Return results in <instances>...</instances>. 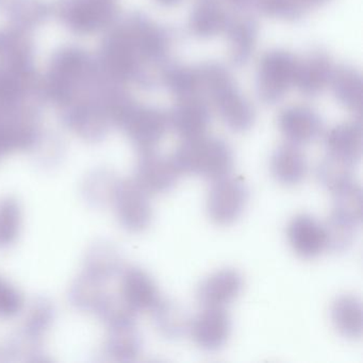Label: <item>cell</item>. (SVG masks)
<instances>
[{
    "mask_svg": "<svg viewBox=\"0 0 363 363\" xmlns=\"http://www.w3.org/2000/svg\"><path fill=\"white\" fill-rule=\"evenodd\" d=\"M37 86L33 50L24 30L0 31V109L24 105Z\"/></svg>",
    "mask_w": 363,
    "mask_h": 363,
    "instance_id": "6da1fadb",
    "label": "cell"
},
{
    "mask_svg": "<svg viewBox=\"0 0 363 363\" xmlns=\"http://www.w3.org/2000/svg\"><path fill=\"white\" fill-rule=\"evenodd\" d=\"M172 160L180 175H196L216 180L230 174L235 157L226 142L203 135L184 140Z\"/></svg>",
    "mask_w": 363,
    "mask_h": 363,
    "instance_id": "7a4b0ae2",
    "label": "cell"
},
{
    "mask_svg": "<svg viewBox=\"0 0 363 363\" xmlns=\"http://www.w3.org/2000/svg\"><path fill=\"white\" fill-rule=\"evenodd\" d=\"M201 90L209 95L225 124L235 131H245L254 124L252 106L238 93L223 67L209 65L199 69Z\"/></svg>",
    "mask_w": 363,
    "mask_h": 363,
    "instance_id": "3957f363",
    "label": "cell"
},
{
    "mask_svg": "<svg viewBox=\"0 0 363 363\" xmlns=\"http://www.w3.org/2000/svg\"><path fill=\"white\" fill-rule=\"evenodd\" d=\"M247 184L241 177L225 176L214 180L207 199V212L210 220L225 226L235 223L247 205Z\"/></svg>",
    "mask_w": 363,
    "mask_h": 363,
    "instance_id": "277c9868",
    "label": "cell"
},
{
    "mask_svg": "<svg viewBox=\"0 0 363 363\" xmlns=\"http://www.w3.org/2000/svg\"><path fill=\"white\" fill-rule=\"evenodd\" d=\"M57 13L74 33H96L111 24L116 16L112 0H61Z\"/></svg>",
    "mask_w": 363,
    "mask_h": 363,
    "instance_id": "5b68a950",
    "label": "cell"
},
{
    "mask_svg": "<svg viewBox=\"0 0 363 363\" xmlns=\"http://www.w3.org/2000/svg\"><path fill=\"white\" fill-rule=\"evenodd\" d=\"M297 61L286 52L275 50L263 57L259 67V94L267 103L279 101L294 84Z\"/></svg>",
    "mask_w": 363,
    "mask_h": 363,
    "instance_id": "8992f818",
    "label": "cell"
},
{
    "mask_svg": "<svg viewBox=\"0 0 363 363\" xmlns=\"http://www.w3.org/2000/svg\"><path fill=\"white\" fill-rule=\"evenodd\" d=\"M122 126L138 147L148 152L152 150L167 133L169 116L160 110L135 105Z\"/></svg>",
    "mask_w": 363,
    "mask_h": 363,
    "instance_id": "52a82bcc",
    "label": "cell"
},
{
    "mask_svg": "<svg viewBox=\"0 0 363 363\" xmlns=\"http://www.w3.org/2000/svg\"><path fill=\"white\" fill-rule=\"evenodd\" d=\"M189 331L199 347L214 352L228 341L231 333L230 316L224 308L206 307L191 320Z\"/></svg>",
    "mask_w": 363,
    "mask_h": 363,
    "instance_id": "ba28073f",
    "label": "cell"
},
{
    "mask_svg": "<svg viewBox=\"0 0 363 363\" xmlns=\"http://www.w3.org/2000/svg\"><path fill=\"white\" fill-rule=\"evenodd\" d=\"M179 176L172 158L148 150L140 159L135 184L146 194H162L175 186Z\"/></svg>",
    "mask_w": 363,
    "mask_h": 363,
    "instance_id": "9c48e42d",
    "label": "cell"
},
{
    "mask_svg": "<svg viewBox=\"0 0 363 363\" xmlns=\"http://www.w3.org/2000/svg\"><path fill=\"white\" fill-rule=\"evenodd\" d=\"M286 237L293 252L303 259H313L327 250L324 224L309 214H297L289 222Z\"/></svg>",
    "mask_w": 363,
    "mask_h": 363,
    "instance_id": "30bf717a",
    "label": "cell"
},
{
    "mask_svg": "<svg viewBox=\"0 0 363 363\" xmlns=\"http://www.w3.org/2000/svg\"><path fill=\"white\" fill-rule=\"evenodd\" d=\"M244 286L242 274L235 269H223L208 276L197 290V299L203 307L224 308L235 301Z\"/></svg>",
    "mask_w": 363,
    "mask_h": 363,
    "instance_id": "8fae6325",
    "label": "cell"
},
{
    "mask_svg": "<svg viewBox=\"0 0 363 363\" xmlns=\"http://www.w3.org/2000/svg\"><path fill=\"white\" fill-rule=\"evenodd\" d=\"M209 122V110L196 95L180 99L169 116V124L184 140L205 135Z\"/></svg>",
    "mask_w": 363,
    "mask_h": 363,
    "instance_id": "7c38bea8",
    "label": "cell"
},
{
    "mask_svg": "<svg viewBox=\"0 0 363 363\" xmlns=\"http://www.w3.org/2000/svg\"><path fill=\"white\" fill-rule=\"evenodd\" d=\"M118 216L131 231H142L150 226L152 212L146 193L133 182L123 184L118 194Z\"/></svg>",
    "mask_w": 363,
    "mask_h": 363,
    "instance_id": "4fadbf2b",
    "label": "cell"
},
{
    "mask_svg": "<svg viewBox=\"0 0 363 363\" xmlns=\"http://www.w3.org/2000/svg\"><path fill=\"white\" fill-rule=\"evenodd\" d=\"M362 127L357 122L337 125L325 138L327 155L354 167L362 156Z\"/></svg>",
    "mask_w": 363,
    "mask_h": 363,
    "instance_id": "5bb4252c",
    "label": "cell"
},
{
    "mask_svg": "<svg viewBox=\"0 0 363 363\" xmlns=\"http://www.w3.org/2000/svg\"><path fill=\"white\" fill-rule=\"evenodd\" d=\"M280 131L290 143L299 145L314 141L322 129L320 118L306 107H290L279 116Z\"/></svg>",
    "mask_w": 363,
    "mask_h": 363,
    "instance_id": "9a60e30c",
    "label": "cell"
},
{
    "mask_svg": "<svg viewBox=\"0 0 363 363\" xmlns=\"http://www.w3.org/2000/svg\"><path fill=\"white\" fill-rule=\"evenodd\" d=\"M271 172L279 184L296 186L307 175V159L298 146L292 143L284 144L272 156Z\"/></svg>",
    "mask_w": 363,
    "mask_h": 363,
    "instance_id": "2e32d148",
    "label": "cell"
},
{
    "mask_svg": "<svg viewBox=\"0 0 363 363\" xmlns=\"http://www.w3.org/2000/svg\"><path fill=\"white\" fill-rule=\"evenodd\" d=\"M333 73L329 57L323 52H313L303 62H297L294 84L303 94L316 95L330 82Z\"/></svg>",
    "mask_w": 363,
    "mask_h": 363,
    "instance_id": "e0dca14e",
    "label": "cell"
},
{
    "mask_svg": "<svg viewBox=\"0 0 363 363\" xmlns=\"http://www.w3.org/2000/svg\"><path fill=\"white\" fill-rule=\"evenodd\" d=\"M123 295L130 310H150L160 301L156 284L148 274L131 269L123 279Z\"/></svg>",
    "mask_w": 363,
    "mask_h": 363,
    "instance_id": "ac0fdd59",
    "label": "cell"
},
{
    "mask_svg": "<svg viewBox=\"0 0 363 363\" xmlns=\"http://www.w3.org/2000/svg\"><path fill=\"white\" fill-rule=\"evenodd\" d=\"M331 320L343 337L359 339L362 335V303L354 295H342L331 306Z\"/></svg>",
    "mask_w": 363,
    "mask_h": 363,
    "instance_id": "d6986e66",
    "label": "cell"
},
{
    "mask_svg": "<svg viewBox=\"0 0 363 363\" xmlns=\"http://www.w3.org/2000/svg\"><path fill=\"white\" fill-rule=\"evenodd\" d=\"M333 92L346 108L352 111H361L362 107V82L356 69L343 67L333 72L331 76Z\"/></svg>",
    "mask_w": 363,
    "mask_h": 363,
    "instance_id": "ffe728a7",
    "label": "cell"
},
{
    "mask_svg": "<svg viewBox=\"0 0 363 363\" xmlns=\"http://www.w3.org/2000/svg\"><path fill=\"white\" fill-rule=\"evenodd\" d=\"M152 310L157 328L165 337L177 339L188 333L190 318L186 311L174 301L160 299Z\"/></svg>",
    "mask_w": 363,
    "mask_h": 363,
    "instance_id": "44dd1931",
    "label": "cell"
},
{
    "mask_svg": "<svg viewBox=\"0 0 363 363\" xmlns=\"http://www.w3.org/2000/svg\"><path fill=\"white\" fill-rule=\"evenodd\" d=\"M333 208L331 214L360 226L362 223V189L352 180L333 193Z\"/></svg>",
    "mask_w": 363,
    "mask_h": 363,
    "instance_id": "7402d4cb",
    "label": "cell"
},
{
    "mask_svg": "<svg viewBox=\"0 0 363 363\" xmlns=\"http://www.w3.org/2000/svg\"><path fill=\"white\" fill-rule=\"evenodd\" d=\"M190 28L199 37H211L227 28L224 11L211 1H203L195 8L190 21Z\"/></svg>",
    "mask_w": 363,
    "mask_h": 363,
    "instance_id": "603a6c76",
    "label": "cell"
},
{
    "mask_svg": "<svg viewBox=\"0 0 363 363\" xmlns=\"http://www.w3.org/2000/svg\"><path fill=\"white\" fill-rule=\"evenodd\" d=\"M354 165L327 155L316 167V177L324 188L330 192L352 182Z\"/></svg>",
    "mask_w": 363,
    "mask_h": 363,
    "instance_id": "cb8c5ba5",
    "label": "cell"
},
{
    "mask_svg": "<svg viewBox=\"0 0 363 363\" xmlns=\"http://www.w3.org/2000/svg\"><path fill=\"white\" fill-rule=\"evenodd\" d=\"M0 9L7 11L22 30L37 25L48 14L45 5L35 0H0Z\"/></svg>",
    "mask_w": 363,
    "mask_h": 363,
    "instance_id": "d4e9b609",
    "label": "cell"
},
{
    "mask_svg": "<svg viewBox=\"0 0 363 363\" xmlns=\"http://www.w3.org/2000/svg\"><path fill=\"white\" fill-rule=\"evenodd\" d=\"M326 233L327 250L331 252H344L354 243L358 226L341 220L330 214L328 220L324 223Z\"/></svg>",
    "mask_w": 363,
    "mask_h": 363,
    "instance_id": "484cf974",
    "label": "cell"
},
{
    "mask_svg": "<svg viewBox=\"0 0 363 363\" xmlns=\"http://www.w3.org/2000/svg\"><path fill=\"white\" fill-rule=\"evenodd\" d=\"M231 52L235 60H246L256 43V29L248 21L237 20L228 26Z\"/></svg>",
    "mask_w": 363,
    "mask_h": 363,
    "instance_id": "4316f807",
    "label": "cell"
},
{
    "mask_svg": "<svg viewBox=\"0 0 363 363\" xmlns=\"http://www.w3.org/2000/svg\"><path fill=\"white\" fill-rule=\"evenodd\" d=\"M165 82L169 90L180 99L195 96L201 90L199 84V71L186 69V67H175L167 72Z\"/></svg>",
    "mask_w": 363,
    "mask_h": 363,
    "instance_id": "83f0119b",
    "label": "cell"
},
{
    "mask_svg": "<svg viewBox=\"0 0 363 363\" xmlns=\"http://www.w3.org/2000/svg\"><path fill=\"white\" fill-rule=\"evenodd\" d=\"M296 11H301V8L315 7L326 3L327 0H291Z\"/></svg>",
    "mask_w": 363,
    "mask_h": 363,
    "instance_id": "f1b7e54d",
    "label": "cell"
},
{
    "mask_svg": "<svg viewBox=\"0 0 363 363\" xmlns=\"http://www.w3.org/2000/svg\"><path fill=\"white\" fill-rule=\"evenodd\" d=\"M157 1L162 6H173L177 4L179 0H157Z\"/></svg>",
    "mask_w": 363,
    "mask_h": 363,
    "instance_id": "f546056e",
    "label": "cell"
}]
</instances>
